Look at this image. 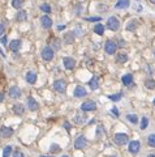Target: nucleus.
Segmentation results:
<instances>
[{
    "mask_svg": "<svg viewBox=\"0 0 155 157\" xmlns=\"http://www.w3.org/2000/svg\"><path fill=\"white\" fill-rule=\"evenodd\" d=\"M42 58H43L44 60H47V62L52 60L54 59V50H52V47H50V46L43 47V50H42Z\"/></svg>",
    "mask_w": 155,
    "mask_h": 157,
    "instance_id": "obj_1",
    "label": "nucleus"
},
{
    "mask_svg": "<svg viewBox=\"0 0 155 157\" xmlns=\"http://www.w3.org/2000/svg\"><path fill=\"white\" fill-rule=\"evenodd\" d=\"M107 28L109 30H112V32H115V30H117L119 28H120V22H119V20L116 19V17L112 16L107 20Z\"/></svg>",
    "mask_w": 155,
    "mask_h": 157,
    "instance_id": "obj_2",
    "label": "nucleus"
},
{
    "mask_svg": "<svg viewBox=\"0 0 155 157\" xmlns=\"http://www.w3.org/2000/svg\"><path fill=\"white\" fill-rule=\"evenodd\" d=\"M128 140H129V136L126 134H116L114 138V141L117 145H124V144L128 143Z\"/></svg>",
    "mask_w": 155,
    "mask_h": 157,
    "instance_id": "obj_3",
    "label": "nucleus"
},
{
    "mask_svg": "<svg viewBox=\"0 0 155 157\" xmlns=\"http://www.w3.org/2000/svg\"><path fill=\"white\" fill-rule=\"evenodd\" d=\"M116 49H117V45L115 43L114 41H107L106 42V46H104V50L108 55H112L114 53H116Z\"/></svg>",
    "mask_w": 155,
    "mask_h": 157,
    "instance_id": "obj_4",
    "label": "nucleus"
},
{
    "mask_svg": "<svg viewBox=\"0 0 155 157\" xmlns=\"http://www.w3.org/2000/svg\"><path fill=\"white\" fill-rule=\"evenodd\" d=\"M54 88H55L56 92L64 93V92H65V89H66V84H65V81H64V80H56L54 83Z\"/></svg>",
    "mask_w": 155,
    "mask_h": 157,
    "instance_id": "obj_5",
    "label": "nucleus"
},
{
    "mask_svg": "<svg viewBox=\"0 0 155 157\" xmlns=\"http://www.w3.org/2000/svg\"><path fill=\"white\" fill-rule=\"evenodd\" d=\"M12 135H13V130L12 128L7 127V126H1V127H0V136L1 138L7 139V138H11Z\"/></svg>",
    "mask_w": 155,
    "mask_h": 157,
    "instance_id": "obj_6",
    "label": "nucleus"
},
{
    "mask_svg": "<svg viewBox=\"0 0 155 157\" xmlns=\"http://www.w3.org/2000/svg\"><path fill=\"white\" fill-rule=\"evenodd\" d=\"M81 109L84 111H93V110H95V109H96V105H95V102H94V101H86V102H84V104L81 105Z\"/></svg>",
    "mask_w": 155,
    "mask_h": 157,
    "instance_id": "obj_7",
    "label": "nucleus"
},
{
    "mask_svg": "<svg viewBox=\"0 0 155 157\" xmlns=\"http://www.w3.org/2000/svg\"><path fill=\"white\" fill-rule=\"evenodd\" d=\"M74 147L77 148V149H84V148H86L87 147V140H86V138L85 136H80L76 140V143H74Z\"/></svg>",
    "mask_w": 155,
    "mask_h": 157,
    "instance_id": "obj_8",
    "label": "nucleus"
},
{
    "mask_svg": "<svg viewBox=\"0 0 155 157\" xmlns=\"http://www.w3.org/2000/svg\"><path fill=\"white\" fill-rule=\"evenodd\" d=\"M139 147H141V144H139V141H130L129 143V152L133 153V155H136V153H138L139 151Z\"/></svg>",
    "mask_w": 155,
    "mask_h": 157,
    "instance_id": "obj_9",
    "label": "nucleus"
},
{
    "mask_svg": "<svg viewBox=\"0 0 155 157\" xmlns=\"http://www.w3.org/2000/svg\"><path fill=\"white\" fill-rule=\"evenodd\" d=\"M41 24L44 29H50L51 26H52V20H51L48 16H42L41 17Z\"/></svg>",
    "mask_w": 155,
    "mask_h": 157,
    "instance_id": "obj_10",
    "label": "nucleus"
},
{
    "mask_svg": "<svg viewBox=\"0 0 155 157\" xmlns=\"http://www.w3.org/2000/svg\"><path fill=\"white\" fill-rule=\"evenodd\" d=\"M64 67L66 69H73L76 67V60L73 58H64Z\"/></svg>",
    "mask_w": 155,
    "mask_h": 157,
    "instance_id": "obj_11",
    "label": "nucleus"
},
{
    "mask_svg": "<svg viewBox=\"0 0 155 157\" xmlns=\"http://www.w3.org/2000/svg\"><path fill=\"white\" fill-rule=\"evenodd\" d=\"M27 107H29L30 111L38 110V102H36L33 97H29V98H27Z\"/></svg>",
    "mask_w": 155,
    "mask_h": 157,
    "instance_id": "obj_12",
    "label": "nucleus"
},
{
    "mask_svg": "<svg viewBox=\"0 0 155 157\" xmlns=\"http://www.w3.org/2000/svg\"><path fill=\"white\" fill-rule=\"evenodd\" d=\"M9 96H11L12 98H20L21 97V90L18 86H12L11 89H9Z\"/></svg>",
    "mask_w": 155,
    "mask_h": 157,
    "instance_id": "obj_13",
    "label": "nucleus"
},
{
    "mask_svg": "<svg viewBox=\"0 0 155 157\" xmlns=\"http://www.w3.org/2000/svg\"><path fill=\"white\" fill-rule=\"evenodd\" d=\"M21 45H22V42H21L20 39H13V41L9 43V49L12 51H17V50H20Z\"/></svg>",
    "mask_w": 155,
    "mask_h": 157,
    "instance_id": "obj_14",
    "label": "nucleus"
},
{
    "mask_svg": "<svg viewBox=\"0 0 155 157\" xmlns=\"http://www.w3.org/2000/svg\"><path fill=\"white\" fill-rule=\"evenodd\" d=\"M129 4H130L129 0H119L116 3V5H115V8L116 9H125V8L129 7Z\"/></svg>",
    "mask_w": 155,
    "mask_h": 157,
    "instance_id": "obj_15",
    "label": "nucleus"
},
{
    "mask_svg": "<svg viewBox=\"0 0 155 157\" xmlns=\"http://www.w3.org/2000/svg\"><path fill=\"white\" fill-rule=\"evenodd\" d=\"M13 113L16 114V115H22V114L25 113V107H24V105L16 104V105L13 106Z\"/></svg>",
    "mask_w": 155,
    "mask_h": 157,
    "instance_id": "obj_16",
    "label": "nucleus"
},
{
    "mask_svg": "<svg viewBox=\"0 0 155 157\" xmlns=\"http://www.w3.org/2000/svg\"><path fill=\"white\" fill-rule=\"evenodd\" d=\"M87 93H86V89L84 88V86H77V88L74 89V96L76 97H85V96H86Z\"/></svg>",
    "mask_w": 155,
    "mask_h": 157,
    "instance_id": "obj_17",
    "label": "nucleus"
},
{
    "mask_svg": "<svg viewBox=\"0 0 155 157\" xmlns=\"http://www.w3.org/2000/svg\"><path fill=\"white\" fill-rule=\"evenodd\" d=\"M121 80H123V84H124V85L129 86L130 84H132V81H133V76H132L130 73H126V75H124Z\"/></svg>",
    "mask_w": 155,
    "mask_h": 157,
    "instance_id": "obj_18",
    "label": "nucleus"
},
{
    "mask_svg": "<svg viewBox=\"0 0 155 157\" xmlns=\"http://www.w3.org/2000/svg\"><path fill=\"white\" fill-rule=\"evenodd\" d=\"M137 26H138V21L130 20V22L126 25V30L128 32H134V29H137Z\"/></svg>",
    "mask_w": 155,
    "mask_h": 157,
    "instance_id": "obj_19",
    "label": "nucleus"
},
{
    "mask_svg": "<svg viewBox=\"0 0 155 157\" xmlns=\"http://www.w3.org/2000/svg\"><path fill=\"white\" fill-rule=\"evenodd\" d=\"M104 30H106V28H104V25H103V24H96L95 28H94V32H95L98 35H103V34H104Z\"/></svg>",
    "mask_w": 155,
    "mask_h": 157,
    "instance_id": "obj_20",
    "label": "nucleus"
},
{
    "mask_svg": "<svg viewBox=\"0 0 155 157\" xmlns=\"http://www.w3.org/2000/svg\"><path fill=\"white\" fill-rule=\"evenodd\" d=\"M26 81L29 84H34L36 81V75L34 73V72H27L26 73Z\"/></svg>",
    "mask_w": 155,
    "mask_h": 157,
    "instance_id": "obj_21",
    "label": "nucleus"
},
{
    "mask_svg": "<svg viewBox=\"0 0 155 157\" xmlns=\"http://www.w3.org/2000/svg\"><path fill=\"white\" fill-rule=\"evenodd\" d=\"M128 60V55L125 53H119L116 55V63H125Z\"/></svg>",
    "mask_w": 155,
    "mask_h": 157,
    "instance_id": "obj_22",
    "label": "nucleus"
},
{
    "mask_svg": "<svg viewBox=\"0 0 155 157\" xmlns=\"http://www.w3.org/2000/svg\"><path fill=\"white\" fill-rule=\"evenodd\" d=\"M26 19H27L26 12H25V11H18V13H17V20L20 21V22H24V21H26Z\"/></svg>",
    "mask_w": 155,
    "mask_h": 157,
    "instance_id": "obj_23",
    "label": "nucleus"
},
{
    "mask_svg": "<svg viewBox=\"0 0 155 157\" xmlns=\"http://www.w3.org/2000/svg\"><path fill=\"white\" fill-rule=\"evenodd\" d=\"M145 86L147 89H154L155 88V80H153V78H147V80H145Z\"/></svg>",
    "mask_w": 155,
    "mask_h": 157,
    "instance_id": "obj_24",
    "label": "nucleus"
},
{
    "mask_svg": "<svg viewBox=\"0 0 155 157\" xmlns=\"http://www.w3.org/2000/svg\"><path fill=\"white\" fill-rule=\"evenodd\" d=\"M99 81H98V77L96 76H94L93 78H91V81H90V86H91V89L93 90H95V89H98V86H99Z\"/></svg>",
    "mask_w": 155,
    "mask_h": 157,
    "instance_id": "obj_25",
    "label": "nucleus"
},
{
    "mask_svg": "<svg viewBox=\"0 0 155 157\" xmlns=\"http://www.w3.org/2000/svg\"><path fill=\"white\" fill-rule=\"evenodd\" d=\"M126 118H128V120H129V122L133 123V125H136V123L138 122V117H137L136 114H128Z\"/></svg>",
    "mask_w": 155,
    "mask_h": 157,
    "instance_id": "obj_26",
    "label": "nucleus"
},
{
    "mask_svg": "<svg viewBox=\"0 0 155 157\" xmlns=\"http://www.w3.org/2000/svg\"><path fill=\"white\" fill-rule=\"evenodd\" d=\"M24 4V0H12V5H13L16 9H20Z\"/></svg>",
    "mask_w": 155,
    "mask_h": 157,
    "instance_id": "obj_27",
    "label": "nucleus"
},
{
    "mask_svg": "<svg viewBox=\"0 0 155 157\" xmlns=\"http://www.w3.org/2000/svg\"><path fill=\"white\" fill-rule=\"evenodd\" d=\"M147 143H149V145H150V147L155 148V134H151V135H149Z\"/></svg>",
    "mask_w": 155,
    "mask_h": 157,
    "instance_id": "obj_28",
    "label": "nucleus"
},
{
    "mask_svg": "<svg viewBox=\"0 0 155 157\" xmlns=\"http://www.w3.org/2000/svg\"><path fill=\"white\" fill-rule=\"evenodd\" d=\"M73 39H74V37H73L72 33H66L65 37H64V41H65L66 43H73Z\"/></svg>",
    "mask_w": 155,
    "mask_h": 157,
    "instance_id": "obj_29",
    "label": "nucleus"
},
{
    "mask_svg": "<svg viewBox=\"0 0 155 157\" xmlns=\"http://www.w3.org/2000/svg\"><path fill=\"white\" fill-rule=\"evenodd\" d=\"M11 152H12V147L7 145L4 148V151H3V157H8L9 155H11Z\"/></svg>",
    "mask_w": 155,
    "mask_h": 157,
    "instance_id": "obj_30",
    "label": "nucleus"
},
{
    "mask_svg": "<svg viewBox=\"0 0 155 157\" xmlns=\"http://www.w3.org/2000/svg\"><path fill=\"white\" fill-rule=\"evenodd\" d=\"M147 125H149V119L146 117H144V118H142V120H141V128L142 130L147 128Z\"/></svg>",
    "mask_w": 155,
    "mask_h": 157,
    "instance_id": "obj_31",
    "label": "nucleus"
},
{
    "mask_svg": "<svg viewBox=\"0 0 155 157\" xmlns=\"http://www.w3.org/2000/svg\"><path fill=\"white\" fill-rule=\"evenodd\" d=\"M41 11L46 12V13H51V7L48 4H42L41 5Z\"/></svg>",
    "mask_w": 155,
    "mask_h": 157,
    "instance_id": "obj_32",
    "label": "nucleus"
},
{
    "mask_svg": "<svg viewBox=\"0 0 155 157\" xmlns=\"http://www.w3.org/2000/svg\"><path fill=\"white\" fill-rule=\"evenodd\" d=\"M50 151H51V152H54V153H56V152H59V151H60V147L57 145V144H52V145L50 147Z\"/></svg>",
    "mask_w": 155,
    "mask_h": 157,
    "instance_id": "obj_33",
    "label": "nucleus"
},
{
    "mask_svg": "<svg viewBox=\"0 0 155 157\" xmlns=\"http://www.w3.org/2000/svg\"><path fill=\"white\" fill-rule=\"evenodd\" d=\"M109 99H112V101H120L121 99V94L119 93V94H115V96H108Z\"/></svg>",
    "mask_w": 155,
    "mask_h": 157,
    "instance_id": "obj_34",
    "label": "nucleus"
},
{
    "mask_svg": "<svg viewBox=\"0 0 155 157\" xmlns=\"http://www.w3.org/2000/svg\"><path fill=\"white\" fill-rule=\"evenodd\" d=\"M85 119H86V118H85V115H82V117H80V115H77V117H76V122H77V123H84L85 122Z\"/></svg>",
    "mask_w": 155,
    "mask_h": 157,
    "instance_id": "obj_35",
    "label": "nucleus"
},
{
    "mask_svg": "<svg viewBox=\"0 0 155 157\" xmlns=\"http://www.w3.org/2000/svg\"><path fill=\"white\" fill-rule=\"evenodd\" d=\"M86 21H100V17H87Z\"/></svg>",
    "mask_w": 155,
    "mask_h": 157,
    "instance_id": "obj_36",
    "label": "nucleus"
},
{
    "mask_svg": "<svg viewBox=\"0 0 155 157\" xmlns=\"http://www.w3.org/2000/svg\"><path fill=\"white\" fill-rule=\"evenodd\" d=\"M13 157H24V153H22V152H20V151H17V152H14Z\"/></svg>",
    "mask_w": 155,
    "mask_h": 157,
    "instance_id": "obj_37",
    "label": "nucleus"
},
{
    "mask_svg": "<svg viewBox=\"0 0 155 157\" xmlns=\"http://www.w3.org/2000/svg\"><path fill=\"white\" fill-rule=\"evenodd\" d=\"M100 134H102V126H98V132H96V136L100 138Z\"/></svg>",
    "mask_w": 155,
    "mask_h": 157,
    "instance_id": "obj_38",
    "label": "nucleus"
},
{
    "mask_svg": "<svg viewBox=\"0 0 155 157\" xmlns=\"http://www.w3.org/2000/svg\"><path fill=\"white\" fill-rule=\"evenodd\" d=\"M112 113L115 114V117H119V111H117L116 107H112Z\"/></svg>",
    "mask_w": 155,
    "mask_h": 157,
    "instance_id": "obj_39",
    "label": "nucleus"
},
{
    "mask_svg": "<svg viewBox=\"0 0 155 157\" xmlns=\"http://www.w3.org/2000/svg\"><path fill=\"white\" fill-rule=\"evenodd\" d=\"M4 34V26H3V24H0V35Z\"/></svg>",
    "mask_w": 155,
    "mask_h": 157,
    "instance_id": "obj_40",
    "label": "nucleus"
},
{
    "mask_svg": "<svg viewBox=\"0 0 155 157\" xmlns=\"http://www.w3.org/2000/svg\"><path fill=\"white\" fill-rule=\"evenodd\" d=\"M64 126H65V128L68 130V131H69V130H71V126H69V122H65V123H64Z\"/></svg>",
    "mask_w": 155,
    "mask_h": 157,
    "instance_id": "obj_41",
    "label": "nucleus"
},
{
    "mask_svg": "<svg viewBox=\"0 0 155 157\" xmlns=\"http://www.w3.org/2000/svg\"><path fill=\"white\" fill-rule=\"evenodd\" d=\"M1 43H3V45H7V38H5V37L1 38Z\"/></svg>",
    "mask_w": 155,
    "mask_h": 157,
    "instance_id": "obj_42",
    "label": "nucleus"
},
{
    "mask_svg": "<svg viewBox=\"0 0 155 157\" xmlns=\"http://www.w3.org/2000/svg\"><path fill=\"white\" fill-rule=\"evenodd\" d=\"M64 29H65V26H64V25H59V26H57V30H64Z\"/></svg>",
    "mask_w": 155,
    "mask_h": 157,
    "instance_id": "obj_43",
    "label": "nucleus"
},
{
    "mask_svg": "<svg viewBox=\"0 0 155 157\" xmlns=\"http://www.w3.org/2000/svg\"><path fill=\"white\" fill-rule=\"evenodd\" d=\"M3 99H4V94H3V93H1V92H0V102H1V101H3Z\"/></svg>",
    "mask_w": 155,
    "mask_h": 157,
    "instance_id": "obj_44",
    "label": "nucleus"
},
{
    "mask_svg": "<svg viewBox=\"0 0 155 157\" xmlns=\"http://www.w3.org/2000/svg\"><path fill=\"white\" fill-rule=\"evenodd\" d=\"M119 42H120V43H119V46H120V47H123V46H124V43H125L124 41H119Z\"/></svg>",
    "mask_w": 155,
    "mask_h": 157,
    "instance_id": "obj_45",
    "label": "nucleus"
},
{
    "mask_svg": "<svg viewBox=\"0 0 155 157\" xmlns=\"http://www.w3.org/2000/svg\"><path fill=\"white\" fill-rule=\"evenodd\" d=\"M150 1H151V3H153V4H155V0H150Z\"/></svg>",
    "mask_w": 155,
    "mask_h": 157,
    "instance_id": "obj_46",
    "label": "nucleus"
},
{
    "mask_svg": "<svg viewBox=\"0 0 155 157\" xmlns=\"http://www.w3.org/2000/svg\"><path fill=\"white\" fill-rule=\"evenodd\" d=\"M149 157H155V155H149Z\"/></svg>",
    "mask_w": 155,
    "mask_h": 157,
    "instance_id": "obj_47",
    "label": "nucleus"
},
{
    "mask_svg": "<svg viewBox=\"0 0 155 157\" xmlns=\"http://www.w3.org/2000/svg\"><path fill=\"white\" fill-rule=\"evenodd\" d=\"M41 157H52V156H41Z\"/></svg>",
    "mask_w": 155,
    "mask_h": 157,
    "instance_id": "obj_48",
    "label": "nucleus"
},
{
    "mask_svg": "<svg viewBox=\"0 0 155 157\" xmlns=\"http://www.w3.org/2000/svg\"><path fill=\"white\" fill-rule=\"evenodd\" d=\"M153 104H154V106H155V98H154V101H153Z\"/></svg>",
    "mask_w": 155,
    "mask_h": 157,
    "instance_id": "obj_49",
    "label": "nucleus"
},
{
    "mask_svg": "<svg viewBox=\"0 0 155 157\" xmlns=\"http://www.w3.org/2000/svg\"><path fill=\"white\" fill-rule=\"evenodd\" d=\"M61 157H68V156H61Z\"/></svg>",
    "mask_w": 155,
    "mask_h": 157,
    "instance_id": "obj_50",
    "label": "nucleus"
},
{
    "mask_svg": "<svg viewBox=\"0 0 155 157\" xmlns=\"http://www.w3.org/2000/svg\"><path fill=\"white\" fill-rule=\"evenodd\" d=\"M154 56H155V51H154Z\"/></svg>",
    "mask_w": 155,
    "mask_h": 157,
    "instance_id": "obj_51",
    "label": "nucleus"
}]
</instances>
